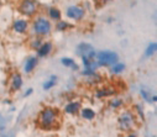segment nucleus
Returning <instances> with one entry per match:
<instances>
[{
	"mask_svg": "<svg viewBox=\"0 0 157 137\" xmlns=\"http://www.w3.org/2000/svg\"><path fill=\"white\" fill-rule=\"evenodd\" d=\"M134 124H135V117L131 112L126 111L124 114L120 115L119 117V127L123 130V131H129L134 127Z\"/></svg>",
	"mask_w": 157,
	"mask_h": 137,
	"instance_id": "obj_6",
	"label": "nucleus"
},
{
	"mask_svg": "<svg viewBox=\"0 0 157 137\" xmlns=\"http://www.w3.org/2000/svg\"><path fill=\"white\" fill-rule=\"evenodd\" d=\"M13 29L16 33H25L29 29V22L25 19H17V20L14 21Z\"/></svg>",
	"mask_w": 157,
	"mask_h": 137,
	"instance_id": "obj_8",
	"label": "nucleus"
},
{
	"mask_svg": "<svg viewBox=\"0 0 157 137\" xmlns=\"http://www.w3.org/2000/svg\"><path fill=\"white\" fill-rule=\"evenodd\" d=\"M22 85V78H21V74L19 73H15L13 77H11V88L13 90H19Z\"/></svg>",
	"mask_w": 157,
	"mask_h": 137,
	"instance_id": "obj_11",
	"label": "nucleus"
},
{
	"mask_svg": "<svg viewBox=\"0 0 157 137\" xmlns=\"http://www.w3.org/2000/svg\"><path fill=\"white\" fill-rule=\"evenodd\" d=\"M129 137H136V136H135V135H130Z\"/></svg>",
	"mask_w": 157,
	"mask_h": 137,
	"instance_id": "obj_25",
	"label": "nucleus"
},
{
	"mask_svg": "<svg viewBox=\"0 0 157 137\" xmlns=\"http://www.w3.org/2000/svg\"><path fill=\"white\" fill-rule=\"evenodd\" d=\"M141 95L146 99V100H148L150 101V97H148V90H146V89H141Z\"/></svg>",
	"mask_w": 157,
	"mask_h": 137,
	"instance_id": "obj_22",
	"label": "nucleus"
},
{
	"mask_svg": "<svg viewBox=\"0 0 157 137\" xmlns=\"http://www.w3.org/2000/svg\"><path fill=\"white\" fill-rule=\"evenodd\" d=\"M123 104V101L120 100V99H115V100H113L111 103H110V105L113 106V108H117V106H120Z\"/></svg>",
	"mask_w": 157,
	"mask_h": 137,
	"instance_id": "obj_21",
	"label": "nucleus"
},
{
	"mask_svg": "<svg viewBox=\"0 0 157 137\" xmlns=\"http://www.w3.org/2000/svg\"><path fill=\"white\" fill-rule=\"evenodd\" d=\"M79 109H81V104H79V103L72 101V103H69V104L66 105L64 111H66L67 114H77Z\"/></svg>",
	"mask_w": 157,
	"mask_h": 137,
	"instance_id": "obj_12",
	"label": "nucleus"
},
{
	"mask_svg": "<svg viewBox=\"0 0 157 137\" xmlns=\"http://www.w3.org/2000/svg\"><path fill=\"white\" fill-rule=\"evenodd\" d=\"M55 84H56V77H51L50 80H47V82L44 83V89H45V90H48V89H51Z\"/></svg>",
	"mask_w": 157,
	"mask_h": 137,
	"instance_id": "obj_18",
	"label": "nucleus"
},
{
	"mask_svg": "<svg viewBox=\"0 0 157 137\" xmlns=\"http://www.w3.org/2000/svg\"><path fill=\"white\" fill-rule=\"evenodd\" d=\"M84 9L78 6V5H71L67 8L66 10V15L71 19V20H75V21H79L84 17Z\"/></svg>",
	"mask_w": 157,
	"mask_h": 137,
	"instance_id": "obj_7",
	"label": "nucleus"
},
{
	"mask_svg": "<svg viewBox=\"0 0 157 137\" xmlns=\"http://www.w3.org/2000/svg\"><path fill=\"white\" fill-rule=\"evenodd\" d=\"M44 42L41 41V38H40V36H38L37 38H35V40H32V42H31V47L32 48H35V50H37L38 47H40V46Z\"/></svg>",
	"mask_w": 157,
	"mask_h": 137,
	"instance_id": "obj_20",
	"label": "nucleus"
},
{
	"mask_svg": "<svg viewBox=\"0 0 157 137\" xmlns=\"http://www.w3.org/2000/svg\"><path fill=\"white\" fill-rule=\"evenodd\" d=\"M69 27H72V25H69L67 21H61V20L57 21V25H56L57 31H67Z\"/></svg>",
	"mask_w": 157,
	"mask_h": 137,
	"instance_id": "obj_17",
	"label": "nucleus"
},
{
	"mask_svg": "<svg viewBox=\"0 0 157 137\" xmlns=\"http://www.w3.org/2000/svg\"><path fill=\"white\" fill-rule=\"evenodd\" d=\"M32 91H33V90H32L31 88H30V89H27V91H26V93H25V97H29V95H30V94L32 93Z\"/></svg>",
	"mask_w": 157,
	"mask_h": 137,
	"instance_id": "obj_24",
	"label": "nucleus"
},
{
	"mask_svg": "<svg viewBox=\"0 0 157 137\" xmlns=\"http://www.w3.org/2000/svg\"><path fill=\"white\" fill-rule=\"evenodd\" d=\"M52 51V43L51 42H44L40 47L37 48V55L40 57H46Z\"/></svg>",
	"mask_w": 157,
	"mask_h": 137,
	"instance_id": "obj_9",
	"label": "nucleus"
},
{
	"mask_svg": "<svg viewBox=\"0 0 157 137\" xmlns=\"http://www.w3.org/2000/svg\"><path fill=\"white\" fill-rule=\"evenodd\" d=\"M124 69H125V64H123V63H115L113 66V69L111 70L114 73H121Z\"/></svg>",
	"mask_w": 157,
	"mask_h": 137,
	"instance_id": "obj_19",
	"label": "nucleus"
},
{
	"mask_svg": "<svg viewBox=\"0 0 157 137\" xmlns=\"http://www.w3.org/2000/svg\"><path fill=\"white\" fill-rule=\"evenodd\" d=\"M36 66H37V58H36V57H30V58H27V61L25 62L24 69H25L26 73H31V72L35 69Z\"/></svg>",
	"mask_w": 157,
	"mask_h": 137,
	"instance_id": "obj_10",
	"label": "nucleus"
},
{
	"mask_svg": "<svg viewBox=\"0 0 157 137\" xmlns=\"http://www.w3.org/2000/svg\"><path fill=\"white\" fill-rule=\"evenodd\" d=\"M19 10L25 16H33L37 11V4L35 0H22L20 3Z\"/></svg>",
	"mask_w": 157,
	"mask_h": 137,
	"instance_id": "obj_5",
	"label": "nucleus"
},
{
	"mask_svg": "<svg viewBox=\"0 0 157 137\" xmlns=\"http://www.w3.org/2000/svg\"><path fill=\"white\" fill-rule=\"evenodd\" d=\"M82 117L86 120H93L95 117V112L92 109H83L82 110Z\"/></svg>",
	"mask_w": 157,
	"mask_h": 137,
	"instance_id": "obj_15",
	"label": "nucleus"
},
{
	"mask_svg": "<svg viewBox=\"0 0 157 137\" xmlns=\"http://www.w3.org/2000/svg\"><path fill=\"white\" fill-rule=\"evenodd\" d=\"M103 2H110V0H103Z\"/></svg>",
	"mask_w": 157,
	"mask_h": 137,
	"instance_id": "obj_26",
	"label": "nucleus"
},
{
	"mask_svg": "<svg viewBox=\"0 0 157 137\" xmlns=\"http://www.w3.org/2000/svg\"><path fill=\"white\" fill-rule=\"evenodd\" d=\"M75 53L79 56L82 59H94L95 58V51L92 44L87 42H82L77 46Z\"/></svg>",
	"mask_w": 157,
	"mask_h": 137,
	"instance_id": "obj_4",
	"label": "nucleus"
},
{
	"mask_svg": "<svg viewBox=\"0 0 157 137\" xmlns=\"http://www.w3.org/2000/svg\"><path fill=\"white\" fill-rule=\"evenodd\" d=\"M95 57H97V62L99 66H114L119 61L117 53L114 51H109V50L100 51V52L95 53Z\"/></svg>",
	"mask_w": 157,
	"mask_h": 137,
	"instance_id": "obj_2",
	"label": "nucleus"
},
{
	"mask_svg": "<svg viewBox=\"0 0 157 137\" xmlns=\"http://www.w3.org/2000/svg\"><path fill=\"white\" fill-rule=\"evenodd\" d=\"M61 63L64 66V67H68V68H72V69H74V70H78V64L72 59V58H68V57H64V58H62L61 59Z\"/></svg>",
	"mask_w": 157,
	"mask_h": 137,
	"instance_id": "obj_13",
	"label": "nucleus"
},
{
	"mask_svg": "<svg viewBox=\"0 0 157 137\" xmlns=\"http://www.w3.org/2000/svg\"><path fill=\"white\" fill-rule=\"evenodd\" d=\"M3 127H4V120H3L2 114H0V128H3Z\"/></svg>",
	"mask_w": 157,
	"mask_h": 137,
	"instance_id": "obj_23",
	"label": "nucleus"
},
{
	"mask_svg": "<svg viewBox=\"0 0 157 137\" xmlns=\"http://www.w3.org/2000/svg\"><path fill=\"white\" fill-rule=\"evenodd\" d=\"M51 29H52L51 22L45 17H38L33 22V31L37 36H40V37L47 36L51 32Z\"/></svg>",
	"mask_w": 157,
	"mask_h": 137,
	"instance_id": "obj_3",
	"label": "nucleus"
},
{
	"mask_svg": "<svg viewBox=\"0 0 157 137\" xmlns=\"http://www.w3.org/2000/svg\"><path fill=\"white\" fill-rule=\"evenodd\" d=\"M48 15H50V19L53 20V21L61 20V11L57 8H50L48 9Z\"/></svg>",
	"mask_w": 157,
	"mask_h": 137,
	"instance_id": "obj_14",
	"label": "nucleus"
},
{
	"mask_svg": "<svg viewBox=\"0 0 157 137\" xmlns=\"http://www.w3.org/2000/svg\"><path fill=\"white\" fill-rule=\"evenodd\" d=\"M156 48H157V44H156V42H152V43H150V44L147 46L146 51H145V56H146V57H151L152 55H155V52H156Z\"/></svg>",
	"mask_w": 157,
	"mask_h": 137,
	"instance_id": "obj_16",
	"label": "nucleus"
},
{
	"mask_svg": "<svg viewBox=\"0 0 157 137\" xmlns=\"http://www.w3.org/2000/svg\"><path fill=\"white\" fill-rule=\"evenodd\" d=\"M57 121V111L52 108H46L40 112L38 116V124L42 128H51L53 127L55 122Z\"/></svg>",
	"mask_w": 157,
	"mask_h": 137,
	"instance_id": "obj_1",
	"label": "nucleus"
}]
</instances>
